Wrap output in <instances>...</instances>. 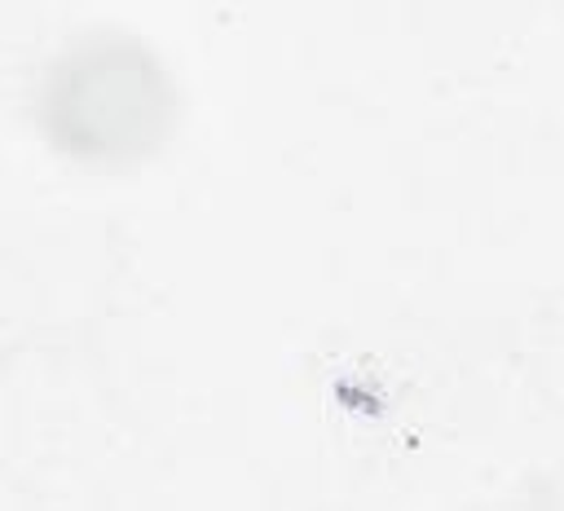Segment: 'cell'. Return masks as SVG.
<instances>
[{
    "label": "cell",
    "mask_w": 564,
    "mask_h": 511,
    "mask_svg": "<svg viewBox=\"0 0 564 511\" xmlns=\"http://www.w3.org/2000/svg\"><path fill=\"white\" fill-rule=\"evenodd\" d=\"M40 119L79 163L137 159L167 132L172 84L137 40H88L48 70Z\"/></svg>",
    "instance_id": "1"
}]
</instances>
